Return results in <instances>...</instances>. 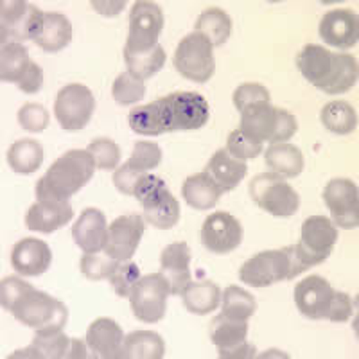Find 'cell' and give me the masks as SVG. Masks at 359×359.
I'll use <instances>...</instances> for the list:
<instances>
[{"mask_svg": "<svg viewBox=\"0 0 359 359\" xmlns=\"http://www.w3.org/2000/svg\"><path fill=\"white\" fill-rule=\"evenodd\" d=\"M210 118V108L196 92H175L155 102L137 107L128 115L130 128L139 135L156 137L169 131L200 130Z\"/></svg>", "mask_w": 359, "mask_h": 359, "instance_id": "1", "label": "cell"}, {"mask_svg": "<svg viewBox=\"0 0 359 359\" xmlns=\"http://www.w3.org/2000/svg\"><path fill=\"white\" fill-rule=\"evenodd\" d=\"M297 67L304 78L323 94H345L358 83L355 57L345 53H331L322 45H306L298 53Z\"/></svg>", "mask_w": 359, "mask_h": 359, "instance_id": "2", "label": "cell"}, {"mask_svg": "<svg viewBox=\"0 0 359 359\" xmlns=\"http://www.w3.org/2000/svg\"><path fill=\"white\" fill-rule=\"evenodd\" d=\"M95 171V160L86 149H70L62 155L36 184V200L69 201L88 184Z\"/></svg>", "mask_w": 359, "mask_h": 359, "instance_id": "3", "label": "cell"}, {"mask_svg": "<svg viewBox=\"0 0 359 359\" xmlns=\"http://www.w3.org/2000/svg\"><path fill=\"white\" fill-rule=\"evenodd\" d=\"M239 130L259 144H282L290 140L298 130L294 115L269 104V101L250 104L241 111Z\"/></svg>", "mask_w": 359, "mask_h": 359, "instance_id": "4", "label": "cell"}, {"mask_svg": "<svg viewBox=\"0 0 359 359\" xmlns=\"http://www.w3.org/2000/svg\"><path fill=\"white\" fill-rule=\"evenodd\" d=\"M304 271L306 268L298 261L294 246H286L253 255L241 266L239 278L252 287H266L282 280H291Z\"/></svg>", "mask_w": 359, "mask_h": 359, "instance_id": "5", "label": "cell"}, {"mask_svg": "<svg viewBox=\"0 0 359 359\" xmlns=\"http://www.w3.org/2000/svg\"><path fill=\"white\" fill-rule=\"evenodd\" d=\"M9 313L22 325L31 327L36 332L63 331L69 322V309L65 304L53 298L43 291L29 286L17 302L13 304Z\"/></svg>", "mask_w": 359, "mask_h": 359, "instance_id": "6", "label": "cell"}, {"mask_svg": "<svg viewBox=\"0 0 359 359\" xmlns=\"http://www.w3.org/2000/svg\"><path fill=\"white\" fill-rule=\"evenodd\" d=\"M133 196L142 203L144 217L155 229L169 230L180 221V205L160 176L144 175Z\"/></svg>", "mask_w": 359, "mask_h": 359, "instance_id": "7", "label": "cell"}, {"mask_svg": "<svg viewBox=\"0 0 359 359\" xmlns=\"http://www.w3.org/2000/svg\"><path fill=\"white\" fill-rule=\"evenodd\" d=\"M250 196L262 210L275 217H291L298 212L300 196L282 176L264 172L252 180Z\"/></svg>", "mask_w": 359, "mask_h": 359, "instance_id": "8", "label": "cell"}, {"mask_svg": "<svg viewBox=\"0 0 359 359\" xmlns=\"http://www.w3.org/2000/svg\"><path fill=\"white\" fill-rule=\"evenodd\" d=\"M338 241V229L329 217L311 216L304 221L300 241L294 246L298 261L306 269L322 264Z\"/></svg>", "mask_w": 359, "mask_h": 359, "instance_id": "9", "label": "cell"}, {"mask_svg": "<svg viewBox=\"0 0 359 359\" xmlns=\"http://www.w3.org/2000/svg\"><path fill=\"white\" fill-rule=\"evenodd\" d=\"M43 13L24 0H9L0 4V41L2 45L34 40L40 33Z\"/></svg>", "mask_w": 359, "mask_h": 359, "instance_id": "10", "label": "cell"}, {"mask_svg": "<svg viewBox=\"0 0 359 359\" xmlns=\"http://www.w3.org/2000/svg\"><path fill=\"white\" fill-rule=\"evenodd\" d=\"M169 294H171V286L162 273L140 277L130 294L135 318L144 323H158L168 311Z\"/></svg>", "mask_w": 359, "mask_h": 359, "instance_id": "11", "label": "cell"}, {"mask_svg": "<svg viewBox=\"0 0 359 359\" xmlns=\"http://www.w3.org/2000/svg\"><path fill=\"white\" fill-rule=\"evenodd\" d=\"M175 69L189 81L207 83L216 72L212 45L201 34H187L176 47Z\"/></svg>", "mask_w": 359, "mask_h": 359, "instance_id": "12", "label": "cell"}, {"mask_svg": "<svg viewBox=\"0 0 359 359\" xmlns=\"http://www.w3.org/2000/svg\"><path fill=\"white\" fill-rule=\"evenodd\" d=\"M0 79L15 83L24 94H36L43 85V70L31 62L24 45L8 43L0 53Z\"/></svg>", "mask_w": 359, "mask_h": 359, "instance_id": "13", "label": "cell"}, {"mask_svg": "<svg viewBox=\"0 0 359 359\" xmlns=\"http://www.w3.org/2000/svg\"><path fill=\"white\" fill-rule=\"evenodd\" d=\"M94 111L95 99L88 86L72 83L57 92L56 102H54V115L63 130H83L90 123Z\"/></svg>", "mask_w": 359, "mask_h": 359, "instance_id": "14", "label": "cell"}, {"mask_svg": "<svg viewBox=\"0 0 359 359\" xmlns=\"http://www.w3.org/2000/svg\"><path fill=\"white\" fill-rule=\"evenodd\" d=\"M163 29V13L155 2H135L130 13V33L124 50L142 53L158 45V36Z\"/></svg>", "mask_w": 359, "mask_h": 359, "instance_id": "15", "label": "cell"}, {"mask_svg": "<svg viewBox=\"0 0 359 359\" xmlns=\"http://www.w3.org/2000/svg\"><path fill=\"white\" fill-rule=\"evenodd\" d=\"M208 334L214 345L219 348V358L250 359L255 355V347L246 341L248 338L246 320L229 318L224 314H219L210 322Z\"/></svg>", "mask_w": 359, "mask_h": 359, "instance_id": "16", "label": "cell"}, {"mask_svg": "<svg viewBox=\"0 0 359 359\" xmlns=\"http://www.w3.org/2000/svg\"><path fill=\"white\" fill-rule=\"evenodd\" d=\"M325 201L332 221L339 229H358L359 226V191L358 185L347 178L331 180L323 189Z\"/></svg>", "mask_w": 359, "mask_h": 359, "instance_id": "17", "label": "cell"}, {"mask_svg": "<svg viewBox=\"0 0 359 359\" xmlns=\"http://www.w3.org/2000/svg\"><path fill=\"white\" fill-rule=\"evenodd\" d=\"M144 230H146V223L139 214H126V216L117 217L108 226L104 253L118 262L130 261L139 248Z\"/></svg>", "mask_w": 359, "mask_h": 359, "instance_id": "18", "label": "cell"}, {"mask_svg": "<svg viewBox=\"0 0 359 359\" xmlns=\"http://www.w3.org/2000/svg\"><path fill=\"white\" fill-rule=\"evenodd\" d=\"M243 226L229 212H214L205 219L201 226V243L208 252L223 255L241 245Z\"/></svg>", "mask_w": 359, "mask_h": 359, "instance_id": "19", "label": "cell"}, {"mask_svg": "<svg viewBox=\"0 0 359 359\" xmlns=\"http://www.w3.org/2000/svg\"><path fill=\"white\" fill-rule=\"evenodd\" d=\"M336 291L323 277L311 275L294 286V304L309 320H327Z\"/></svg>", "mask_w": 359, "mask_h": 359, "instance_id": "20", "label": "cell"}, {"mask_svg": "<svg viewBox=\"0 0 359 359\" xmlns=\"http://www.w3.org/2000/svg\"><path fill=\"white\" fill-rule=\"evenodd\" d=\"M320 38L338 50H348L358 45L359 18L352 9H332L320 22Z\"/></svg>", "mask_w": 359, "mask_h": 359, "instance_id": "21", "label": "cell"}, {"mask_svg": "<svg viewBox=\"0 0 359 359\" xmlns=\"http://www.w3.org/2000/svg\"><path fill=\"white\" fill-rule=\"evenodd\" d=\"M124 332L115 320L97 318L86 331V345L95 359H123Z\"/></svg>", "mask_w": 359, "mask_h": 359, "instance_id": "22", "label": "cell"}, {"mask_svg": "<svg viewBox=\"0 0 359 359\" xmlns=\"http://www.w3.org/2000/svg\"><path fill=\"white\" fill-rule=\"evenodd\" d=\"M53 252L49 245L34 237H25L13 246L11 266L22 277H38L50 268Z\"/></svg>", "mask_w": 359, "mask_h": 359, "instance_id": "23", "label": "cell"}, {"mask_svg": "<svg viewBox=\"0 0 359 359\" xmlns=\"http://www.w3.org/2000/svg\"><path fill=\"white\" fill-rule=\"evenodd\" d=\"M160 273L168 278L171 294H182L191 284V250L184 241L171 243L160 255Z\"/></svg>", "mask_w": 359, "mask_h": 359, "instance_id": "24", "label": "cell"}, {"mask_svg": "<svg viewBox=\"0 0 359 359\" xmlns=\"http://www.w3.org/2000/svg\"><path fill=\"white\" fill-rule=\"evenodd\" d=\"M74 243L85 253H99L108 239V224L99 208H85L72 226Z\"/></svg>", "mask_w": 359, "mask_h": 359, "instance_id": "25", "label": "cell"}, {"mask_svg": "<svg viewBox=\"0 0 359 359\" xmlns=\"http://www.w3.org/2000/svg\"><path fill=\"white\" fill-rule=\"evenodd\" d=\"M74 217V208L69 201H36L25 214V224L29 230L40 233H50L65 226Z\"/></svg>", "mask_w": 359, "mask_h": 359, "instance_id": "26", "label": "cell"}, {"mask_svg": "<svg viewBox=\"0 0 359 359\" xmlns=\"http://www.w3.org/2000/svg\"><path fill=\"white\" fill-rule=\"evenodd\" d=\"M205 172L212 178L221 191L230 192L241 184V180L248 172V165L243 160L233 158L226 149H219L208 160Z\"/></svg>", "mask_w": 359, "mask_h": 359, "instance_id": "27", "label": "cell"}, {"mask_svg": "<svg viewBox=\"0 0 359 359\" xmlns=\"http://www.w3.org/2000/svg\"><path fill=\"white\" fill-rule=\"evenodd\" d=\"M34 43L45 53H60L72 41V24L62 13H43V20Z\"/></svg>", "mask_w": 359, "mask_h": 359, "instance_id": "28", "label": "cell"}, {"mask_svg": "<svg viewBox=\"0 0 359 359\" xmlns=\"http://www.w3.org/2000/svg\"><path fill=\"white\" fill-rule=\"evenodd\" d=\"M72 338L63 331L36 332L31 347L18 351L11 358H36V359H70Z\"/></svg>", "mask_w": 359, "mask_h": 359, "instance_id": "29", "label": "cell"}, {"mask_svg": "<svg viewBox=\"0 0 359 359\" xmlns=\"http://www.w3.org/2000/svg\"><path fill=\"white\" fill-rule=\"evenodd\" d=\"M184 200L196 210H208L214 208L219 201L221 194H224L219 187L212 182V178L207 172H198L185 180L184 187H182Z\"/></svg>", "mask_w": 359, "mask_h": 359, "instance_id": "30", "label": "cell"}, {"mask_svg": "<svg viewBox=\"0 0 359 359\" xmlns=\"http://www.w3.org/2000/svg\"><path fill=\"white\" fill-rule=\"evenodd\" d=\"M264 162L268 169L282 178H294L304 171V155L291 144H271L266 149Z\"/></svg>", "mask_w": 359, "mask_h": 359, "instance_id": "31", "label": "cell"}, {"mask_svg": "<svg viewBox=\"0 0 359 359\" xmlns=\"http://www.w3.org/2000/svg\"><path fill=\"white\" fill-rule=\"evenodd\" d=\"M182 297L185 309L194 314L212 313L221 304V290L212 280L191 282Z\"/></svg>", "mask_w": 359, "mask_h": 359, "instance_id": "32", "label": "cell"}, {"mask_svg": "<svg viewBox=\"0 0 359 359\" xmlns=\"http://www.w3.org/2000/svg\"><path fill=\"white\" fill-rule=\"evenodd\" d=\"M165 343L158 332L135 331L124 338L123 359H162Z\"/></svg>", "mask_w": 359, "mask_h": 359, "instance_id": "33", "label": "cell"}, {"mask_svg": "<svg viewBox=\"0 0 359 359\" xmlns=\"http://www.w3.org/2000/svg\"><path fill=\"white\" fill-rule=\"evenodd\" d=\"M196 33L201 34L212 47L226 43L232 34V18L219 8H210L198 17Z\"/></svg>", "mask_w": 359, "mask_h": 359, "instance_id": "34", "label": "cell"}, {"mask_svg": "<svg viewBox=\"0 0 359 359\" xmlns=\"http://www.w3.org/2000/svg\"><path fill=\"white\" fill-rule=\"evenodd\" d=\"M43 162V147L33 139H24L13 144L8 151L9 168L20 175H31L38 171Z\"/></svg>", "mask_w": 359, "mask_h": 359, "instance_id": "35", "label": "cell"}, {"mask_svg": "<svg viewBox=\"0 0 359 359\" xmlns=\"http://www.w3.org/2000/svg\"><path fill=\"white\" fill-rule=\"evenodd\" d=\"M124 60H126L128 72L144 81V79H149L156 72H160L162 67L165 65V50L160 43L153 49L142 50V53L124 50Z\"/></svg>", "mask_w": 359, "mask_h": 359, "instance_id": "36", "label": "cell"}, {"mask_svg": "<svg viewBox=\"0 0 359 359\" xmlns=\"http://www.w3.org/2000/svg\"><path fill=\"white\" fill-rule=\"evenodd\" d=\"M323 126L336 135H348L358 126V115L354 108L345 101L327 102L320 114Z\"/></svg>", "mask_w": 359, "mask_h": 359, "instance_id": "37", "label": "cell"}, {"mask_svg": "<svg viewBox=\"0 0 359 359\" xmlns=\"http://www.w3.org/2000/svg\"><path fill=\"white\" fill-rule=\"evenodd\" d=\"M257 309V300L237 286H229L223 291V313L224 316L236 320H248Z\"/></svg>", "mask_w": 359, "mask_h": 359, "instance_id": "38", "label": "cell"}, {"mask_svg": "<svg viewBox=\"0 0 359 359\" xmlns=\"http://www.w3.org/2000/svg\"><path fill=\"white\" fill-rule=\"evenodd\" d=\"M160 162H162V149L158 144L140 140L135 144L133 153L124 165L137 175H147V171L158 168Z\"/></svg>", "mask_w": 359, "mask_h": 359, "instance_id": "39", "label": "cell"}, {"mask_svg": "<svg viewBox=\"0 0 359 359\" xmlns=\"http://www.w3.org/2000/svg\"><path fill=\"white\" fill-rule=\"evenodd\" d=\"M111 95H114L115 102L123 104V107L137 104L146 95V85H144L142 79L135 78L130 72H123L118 74L117 79L114 81Z\"/></svg>", "mask_w": 359, "mask_h": 359, "instance_id": "40", "label": "cell"}, {"mask_svg": "<svg viewBox=\"0 0 359 359\" xmlns=\"http://www.w3.org/2000/svg\"><path fill=\"white\" fill-rule=\"evenodd\" d=\"M86 151L95 160V168L111 171L121 163V149L110 139H95L88 144Z\"/></svg>", "mask_w": 359, "mask_h": 359, "instance_id": "41", "label": "cell"}, {"mask_svg": "<svg viewBox=\"0 0 359 359\" xmlns=\"http://www.w3.org/2000/svg\"><path fill=\"white\" fill-rule=\"evenodd\" d=\"M118 261L108 257V255H99V253H85L79 262L81 266V273L85 275L88 280H104L110 278L111 273L117 268Z\"/></svg>", "mask_w": 359, "mask_h": 359, "instance_id": "42", "label": "cell"}, {"mask_svg": "<svg viewBox=\"0 0 359 359\" xmlns=\"http://www.w3.org/2000/svg\"><path fill=\"white\" fill-rule=\"evenodd\" d=\"M140 278V269L137 268L135 262L130 261H124V262H118L115 271L111 273V277L108 280L111 282V287H114L115 293L118 294L121 298H130L131 290L133 286L139 282Z\"/></svg>", "mask_w": 359, "mask_h": 359, "instance_id": "43", "label": "cell"}, {"mask_svg": "<svg viewBox=\"0 0 359 359\" xmlns=\"http://www.w3.org/2000/svg\"><path fill=\"white\" fill-rule=\"evenodd\" d=\"M226 151L237 160H248V158H255L262 153V144L253 142L252 139H248L245 133H243L239 128L233 130L232 133L229 135V139H226Z\"/></svg>", "mask_w": 359, "mask_h": 359, "instance_id": "44", "label": "cell"}, {"mask_svg": "<svg viewBox=\"0 0 359 359\" xmlns=\"http://www.w3.org/2000/svg\"><path fill=\"white\" fill-rule=\"evenodd\" d=\"M18 123L25 131L40 133L49 126V111L38 102H27L18 110Z\"/></svg>", "mask_w": 359, "mask_h": 359, "instance_id": "45", "label": "cell"}, {"mask_svg": "<svg viewBox=\"0 0 359 359\" xmlns=\"http://www.w3.org/2000/svg\"><path fill=\"white\" fill-rule=\"evenodd\" d=\"M262 101H269V92L266 86L259 85V83H245V85L237 86L233 92V104L239 111H243L250 104Z\"/></svg>", "mask_w": 359, "mask_h": 359, "instance_id": "46", "label": "cell"}, {"mask_svg": "<svg viewBox=\"0 0 359 359\" xmlns=\"http://www.w3.org/2000/svg\"><path fill=\"white\" fill-rule=\"evenodd\" d=\"M352 311H354V306H352L351 297L347 293L336 291L334 298H332L331 309H329V314H327V320L334 323L347 322L352 316Z\"/></svg>", "mask_w": 359, "mask_h": 359, "instance_id": "47", "label": "cell"}]
</instances>
